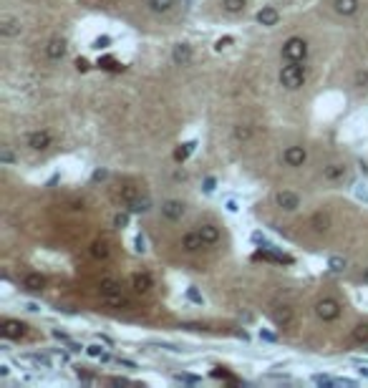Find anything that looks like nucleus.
I'll list each match as a JSON object with an SVG mask.
<instances>
[{"instance_id": "1", "label": "nucleus", "mask_w": 368, "mask_h": 388, "mask_svg": "<svg viewBox=\"0 0 368 388\" xmlns=\"http://www.w3.org/2000/svg\"><path fill=\"white\" fill-rule=\"evenodd\" d=\"M280 83L288 88V91H295L305 83V68L297 63V61H288V66H283L280 71Z\"/></svg>"}, {"instance_id": "2", "label": "nucleus", "mask_w": 368, "mask_h": 388, "mask_svg": "<svg viewBox=\"0 0 368 388\" xmlns=\"http://www.w3.org/2000/svg\"><path fill=\"white\" fill-rule=\"evenodd\" d=\"M283 58L285 61H297V63H303L305 58H308V43L303 41V38H288L285 43H283Z\"/></svg>"}, {"instance_id": "3", "label": "nucleus", "mask_w": 368, "mask_h": 388, "mask_svg": "<svg viewBox=\"0 0 368 388\" xmlns=\"http://www.w3.org/2000/svg\"><path fill=\"white\" fill-rule=\"evenodd\" d=\"M315 315L325 323H333V320L341 318V303L336 298H323V300L315 303Z\"/></svg>"}, {"instance_id": "4", "label": "nucleus", "mask_w": 368, "mask_h": 388, "mask_svg": "<svg viewBox=\"0 0 368 388\" xmlns=\"http://www.w3.org/2000/svg\"><path fill=\"white\" fill-rule=\"evenodd\" d=\"M0 333H3V338H8V340H20V338L28 335V325L20 323V320H3Z\"/></svg>"}, {"instance_id": "5", "label": "nucleus", "mask_w": 368, "mask_h": 388, "mask_svg": "<svg viewBox=\"0 0 368 388\" xmlns=\"http://www.w3.org/2000/svg\"><path fill=\"white\" fill-rule=\"evenodd\" d=\"M51 144H53L51 131L41 129V131H30V134H28V146H30L33 151H43V149H48Z\"/></svg>"}, {"instance_id": "6", "label": "nucleus", "mask_w": 368, "mask_h": 388, "mask_svg": "<svg viewBox=\"0 0 368 388\" xmlns=\"http://www.w3.org/2000/svg\"><path fill=\"white\" fill-rule=\"evenodd\" d=\"M283 161H285L288 167L297 169V167H303V164L308 161V151H305L303 146H288L285 154H283Z\"/></svg>"}, {"instance_id": "7", "label": "nucleus", "mask_w": 368, "mask_h": 388, "mask_svg": "<svg viewBox=\"0 0 368 388\" xmlns=\"http://www.w3.org/2000/svg\"><path fill=\"white\" fill-rule=\"evenodd\" d=\"M275 204H278L280 209H285V212H295V209L300 207V197H297L295 192L283 189V192L275 194Z\"/></svg>"}, {"instance_id": "8", "label": "nucleus", "mask_w": 368, "mask_h": 388, "mask_svg": "<svg viewBox=\"0 0 368 388\" xmlns=\"http://www.w3.org/2000/svg\"><path fill=\"white\" fill-rule=\"evenodd\" d=\"M161 214H164L169 222H177V219L184 217V204H182L179 199H166V202L161 204Z\"/></svg>"}, {"instance_id": "9", "label": "nucleus", "mask_w": 368, "mask_h": 388, "mask_svg": "<svg viewBox=\"0 0 368 388\" xmlns=\"http://www.w3.org/2000/svg\"><path fill=\"white\" fill-rule=\"evenodd\" d=\"M278 20H280V13H278L273 5H265V8L257 10V23H260V25L273 28V25H278Z\"/></svg>"}, {"instance_id": "10", "label": "nucleus", "mask_w": 368, "mask_h": 388, "mask_svg": "<svg viewBox=\"0 0 368 388\" xmlns=\"http://www.w3.org/2000/svg\"><path fill=\"white\" fill-rule=\"evenodd\" d=\"M182 247H184L187 252H199L202 247H207V242L202 240L199 232H187V235L182 237Z\"/></svg>"}, {"instance_id": "11", "label": "nucleus", "mask_w": 368, "mask_h": 388, "mask_svg": "<svg viewBox=\"0 0 368 388\" xmlns=\"http://www.w3.org/2000/svg\"><path fill=\"white\" fill-rule=\"evenodd\" d=\"M46 56H48L51 61H61V58L66 56V41H63V38H53V41H48V46H46Z\"/></svg>"}, {"instance_id": "12", "label": "nucleus", "mask_w": 368, "mask_h": 388, "mask_svg": "<svg viewBox=\"0 0 368 388\" xmlns=\"http://www.w3.org/2000/svg\"><path fill=\"white\" fill-rule=\"evenodd\" d=\"M197 232L202 235V240H205L207 245H217V242H220V237H222L220 227H217V224H212V222H207V224H202V227H199Z\"/></svg>"}, {"instance_id": "13", "label": "nucleus", "mask_w": 368, "mask_h": 388, "mask_svg": "<svg viewBox=\"0 0 368 388\" xmlns=\"http://www.w3.org/2000/svg\"><path fill=\"white\" fill-rule=\"evenodd\" d=\"M172 58H174V63L184 66L192 61V46H187V43H177L174 46V51H172Z\"/></svg>"}, {"instance_id": "14", "label": "nucleus", "mask_w": 368, "mask_h": 388, "mask_svg": "<svg viewBox=\"0 0 368 388\" xmlns=\"http://www.w3.org/2000/svg\"><path fill=\"white\" fill-rule=\"evenodd\" d=\"M131 285H134V290L137 293H149L151 290V285H154V280H151V275L149 272H137L134 277H131Z\"/></svg>"}, {"instance_id": "15", "label": "nucleus", "mask_w": 368, "mask_h": 388, "mask_svg": "<svg viewBox=\"0 0 368 388\" xmlns=\"http://www.w3.org/2000/svg\"><path fill=\"white\" fill-rule=\"evenodd\" d=\"M343 177H346V164H328V167H323V179L341 182Z\"/></svg>"}, {"instance_id": "16", "label": "nucleus", "mask_w": 368, "mask_h": 388, "mask_svg": "<svg viewBox=\"0 0 368 388\" xmlns=\"http://www.w3.org/2000/svg\"><path fill=\"white\" fill-rule=\"evenodd\" d=\"M43 285H46V280H43V275H38V272H30V275L23 277V287L30 290V293H41Z\"/></svg>"}, {"instance_id": "17", "label": "nucleus", "mask_w": 368, "mask_h": 388, "mask_svg": "<svg viewBox=\"0 0 368 388\" xmlns=\"http://www.w3.org/2000/svg\"><path fill=\"white\" fill-rule=\"evenodd\" d=\"M98 293H101V298H111V295H119V293H121V285H119L116 280L106 277V280L98 282Z\"/></svg>"}, {"instance_id": "18", "label": "nucleus", "mask_w": 368, "mask_h": 388, "mask_svg": "<svg viewBox=\"0 0 368 388\" xmlns=\"http://www.w3.org/2000/svg\"><path fill=\"white\" fill-rule=\"evenodd\" d=\"M333 5H336V10H338L341 15H353V13H358V0H333Z\"/></svg>"}, {"instance_id": "19", "label": "nucleus", "mask_w": 368, "mask_h": 388, "mask_svg": "<svg viewBox=\"0 0 368 388\" xmlns=\"http://www.w3.org/2000/svg\"><path fill=\"white\" fill-rule=\"evenodd\" d=\"M111 255V250H109V242H104V240H96L93 245H91V257L93 260H109Z\"/></svg>"}, {"instance_id": "20", "label": "nucleus", "mask_w": 368, "mask_h": 388, "mask_svg": "<svg viewBox=\"0 0 368 388\" xmlns=\"http://www.w3.org/2000/svg\"><path fill=\"white\" fill-rule=\"evenodd\" d=\"M151 13H169L174 8V0H147Z\"/></svg>"}, {"instance_id": "21", "label": "nucleus", "mask_w": 368, "mask_h": 388, "mask_svg": "<svg viewBox=\"0 0 368 388\" xmlns=\"http://www.w3.org/2000/svg\"><path fill=\"white\" fill-rule=\"evenodd\" d=\"M0 33H3L5 38H13V36H18V33H20V23H18V20H13V18H8V20L0 25Z\"/></svg>"}, {"instance_id": "22", "label": "nucleus", "mask_w": 368, "mask_h": 388, "mask_svg": "<svg viewBox=\"0 0 368 388\" xmlns=\"http://www.w3.org/2000/svg\"><path fill=\"white\" fill-rule=\"evenodd\" d=\"M104 300H106L109 308H116V310H126V308H131V303H129L121 293H119V295H111V298H104Z\"/></svg>"}, {"instance_id": "23", "label": "nucleus", "mask_w": 368, "mask_h": 388, "mask_svg": "<svg viewBox=\"0 0 368 388\" xmlns=\"http://www.w3.org/2000/svg\"><path fill=\"white\" fill-rule=\"evenodd\" d=\"M273 318H275V323H278V325H288L290 320H293V313H290V308H288V305H283V308H275Z\"/></svg>"}, {"instance_id": "24", "label": "nucleus", "mask_w": 368, "mask_h": 388, "mask_svg": "<svg viewBox=\"0 0 368 388\" xmlns=\"http://www.w3.org/2000/svg\"><path fill=\"white\" fill-rule=\"evenodd\" d=\"M310 224H313V230H315V232H325V230H328V224H330V219H328V214L318 212V214H313Z\"/></svg>"}, {"instance_id": "25", "label": "nucleus", "mask_w": 368, "mask_h": 388, "mask_svg": "<svg viewBox=\"0 0 368 388\" xmlns=\"http://www.w3.org/2000/svg\"><path fill=\"white\" fill-rule=\"evenodd\" d=\"M222 8H224V13L237 15V13L245 10V0H222Z\"/></svg>"}, {"instance_id": "26", "label": "nucleus", "mask_w": 368, "mask_h": 388, "mask_svg": "<svg viewBox=\"0 0 368 388\" xmlns=\"http://www.w3.org/2000/svg\"><path fill=\"white\" fill-rule=\"evenodd\" d=\"M121 199H124L126 204H131L134 199H139V189H137L134 184H124V187H121Z\"/></svg>"}, {"instance_id": "27", "label": "nucleus", "mask_w": 368, "mask_h": 388, "mask_svg": "<svg viewBox=\"0 0 368 388\" xmlns=\"http://www.w3.org/2000/svg\"><path fill=\"white\" fill-rule=\"evenodd\" d=\"M192 151H194V141H187V144H182V146L174 151V159H177V161H184Z\"/></svg>"}, {"instance_id": "28", "label": "nucleus", "mask_w": 368, "mask_h": 388, "mask_svg": "<svg viewBox=\"0 0 368 388\" xmlns=\"http://www.w3.org/2000/svg\"><path fill=\"white\" fill-rule=\"evenodd\" d=\"M353 340L356 343H368V323H361L353 328Z\"/></svg>"}, {"instance_id": "29", "label": "nucleus", "mask_w": 368, "mask_h": 388, "mask_svg": "<svg viewBox=\"0 0 368 388\" xmlns=\"http://www.w3.org/2000/svg\"><path fill=\"white\" fill-rule=\"evenodd\" d=\"M250 136H252V129H250V126H242V124L235 126V139H237V141H247Z\"/></svg>"}, {"instance_id": "30", "label": "nucleus", "mask_w": 368, "mask_h": 388, "mask_svg": "<svg viewBox=\"0 0 368 388\" xmlns=\"http://www.w3.org/2000/svg\"><path fill=\"white\" fill-rule=\"evenodd\" d=\"M328 267H330L333 272H343V270H346V260L343 257H330L328 260Z\"/></svg>"}, {"instance_id": "31", "label": "nucleus", "mask_w": 368, "mask_h": 388, "mask_svg": "<svg viewBox=\"0 0 368 388\" xmlns=\"http://www.w3.org/2000/svg\"><path fill=\"white\" fill-rule=\"evenodd\" d=\"M129 209H131V212H147L149 202H147V199H134V202L129 204Z\"/></svg>"}, {"instance_id": "32", "label": "nucleus", "mask_w": 368, "mask_h": 388, "mask_svg": "<svg viewBox=\"0 0 368 388\" xmlns=\"http://www.w3.org/2000/svg\"><path fill=\"white\" fill-rule=\"evenodd\" d=\"M356 86H361V88L368 86V71H358L356 73Z\"/></svg>"}, {"instance_id": "33", "label": "nucleus", "mask_w": 368, "mask_h": 388, "mask_svg": "<svg viewBox=\"0 0 368 388\" xmlns=\"http://www.w3.org/2000/svg\"><path fill=\"white\" fill-rule=\"evenodd\" d=\"M86 350H88V355H93V358H101V355H104V350H101V345H88Z\"/></svg>"}, {"instance_id": "34", "label": "nucleus", "mask_w": 368, "mask_h": 388, "mask_svg": "<svg viewBox=\"0 0 368 388\" xmlns=\"http://www.w3.org/2000/svg\"><path fill=\"white\" fill-rule=\"evenodd\" d=\"M126 222H129V214H116V219H114V224H116V227H124Z\"/></svg>"}, {"instance_id": "35", "label": "nucleus", "mask_w": 368, "mask_h": 388, "mask_svg": "<svg viewBox=\"0 0 368 388\" xmlns=\"http://www.w3.org/2000/svg\"><path fill=\"white\" fill-rule=\"evenodd\" d=\"M0 159H3V161H5V164H13V154H10V151H8V149H5V151H3V154H0Z\"/></svg>"}, {"instance_id": "36", "label": "nucleus", "mask_w": 368, "mask_h": 388, "mask_svg": "<svg viewBox=\"0 0 368 388\" xmlns=\"http://www.w3.org/2000/svg\"><path fill=\"white\" fill-rule=\"evenodd\" d=\"M109 46V38H98L96 43H93V48H106Z\"/></svg>"}, {"instance_id": "37", "label": "nucleus", "mask_w": 368, "mask_h": 388, "mask_svg": "<svg viewBox=\"0 0 368 388\" xmlns=\"http://www.w3.org/2000/svg\"><path fill=\"white\" fill-rule=\"evenodd\" d=\"M76 68H78V71H88V61L78 58V61H76Z\"/></svg>"}, {"instance_id": "38", "label": "nucleus", "mask_w": 368, "mask_h": 388, "mask_svg": "<svg viewBox=\"0 0 368 388\" xmlns=\"http://www.w3.org/2000/svg\"><path fill=\"white\" fill-rule=\"evenodd\" d=\"M212 189H215V179L210 177V179L205 182V192H212Z\"/></svg>"}, {"instance_id": "39", "label": "nucleus", "mask_w": 368, "mask_h": 388, "mask_svg": "<svg viewBox=\"0 0 368 388\" xmlns=\"http://www.w3.org/2000/svg\"><path fill=\"white\" fill-rule=\"evenodd\" d=\"M232 43V38H224V41H217V48H224V46H229Z\"/></svg>"}, {"instance_id": "40", "label": "nucleus", "mask_w": 368, "mask_h": 388, "mask_svg": "<svg viewBox=\"0 0 368 388\" xmlns=\"http://www.w3.org/2000/svg\"><path fill=\"white\" fill-rule=\"evenodd\" d=\"M137 250L144 252V240H142V237H137Z\"/></svg>"}, {"instance_id": "41", "label": "nucleus", "mask_w": 368, "mask_h": 388, "mask_svg": "<svg viewBox=\"0 0 368 388\" xmlns=\"http://www.w3.org/2000/svg\"><path fill=\"white\" fill-rule=\"evenodd\" d=\"M363 282H368V267L363 270Z\"/></svg>"}]
</instances>
